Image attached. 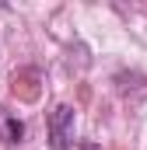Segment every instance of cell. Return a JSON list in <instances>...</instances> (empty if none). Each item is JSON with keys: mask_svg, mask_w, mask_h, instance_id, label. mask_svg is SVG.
Masks as SVG:
<instances>
[{"mask_svg": "<svg viewBox=\"0 0 147 150\" xmlns=\"http://www.w3.org/2000/svg\"><path fill=\"white\" fill-rule=\"evenodd\" d=\"M49 143L53 150H70L74 143V108L70 105H56L53 112H49Z\"/></svg>", "mask_w": 147, "mask_h": 150, "instance_id": "cell-1", "label": "cell"}, {"mask_svg": "<svg viewBox=\"0 0 147 150\" xmlns=\"http://www.w3.org/2000/svg\"><path fill=\"white\" fill-rule=\"evenodd\" d=\"M21 136H25V122L0 105V143H21Z\"/></svg>", "mask_w": 147, "mask_h": 150, "instance_id": "cell-2", "label": "cell"}, {"mask_svg": "<svg viewBox=\"0 0 147 150\" xmlns=\"http://www.w3.org/2000/svg\"><path fill=\"white\" fill-rule=\"evenodd\" d=\"M116 87H119V94H126L133 101L147 98V77L140 74H116Z\"/></svg>", "mask_w": 147, "mask_h": 150, "instance_id": "cell-3", "label": "cell"}, {"mask_svg": "<svg viewBox=\"0 0 147 150\" xmlns=\"http://www.w3.org/2000/svg\"><path fill=\"white\" fill-rule=\"evenodd\" d=\"M77 150H102V147H98V143H81Z\"/></svg>", "mask_w": 147, "mask_h": 150, "instance_id": "cell-4", "label": "cell"}]
</instances>
